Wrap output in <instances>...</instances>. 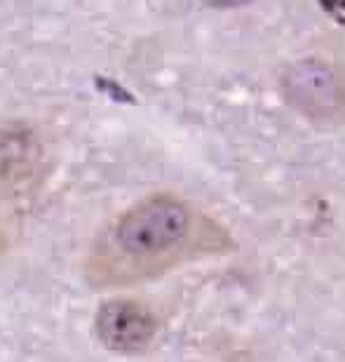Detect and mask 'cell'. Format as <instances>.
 Here are the masks:
<instances>
[{
	"label": "cell",
	"instance_id": "obj_4",
	"mask_svg": "<svg viewBox=\"0 0 345 362\" xmlns=\"http://www.w3.org/2000/svg\"><path fill=\"white\" fill-rule=\"evenodd\" d=\"M40 165V148L28 129H7L0 134V181L26 184Z\"/></svg>",
	"mask_w": 345,
	"mask_h": 362
},
{
	"label": "cell",
	"instance_id": "obj_2",
	"mask_svg": "<svg viewBox=\"0 0 345 362\" xmlns=\"http://www.w3.org/2000/svg\"><path fill=\"white\" fill-rule=\"evenodd\" d=\"M282 92L303 118L334 125L345 122V69L327 59H301L282 74Z\"/></svg>",
	"mask_w": 345,
	"mask_h": 362
},
{
	"label": "cell",
	"instance_id": "obj_5",
	"mask_svg": "<svg viewBox=\"0 0 345 362\" xmlns=\"http://www.w3.org/2000/svg\"><path fill=\"white\" fill-rule=\"evenodd\" d=\"M320 5L336 24L345 26V0H320Z\"/></svg>",
	"mask_w": 345,
	"mask_h": 362
},
{
	"label": "cell",
	"instance_id": "obj_3",
	"mask_svg": "<svg viewBox=\"0 0 345 362\" xmlns=\"http://www.w3.org/2000/svg\"><path fill=\"white\" fill-rule=\"evenodd\" d=\"M97 337L106 349L120 356L143 353L155 339V317L139 301L111 299L97 310Z\"/></svg>",
	"mask_w": 345,
	"mask_h": 362
},
{
	"label": "cell",
	"instance_id": "obj_1",
	"mask_svg": "<svg viewBox=\"0 0 345 362\" xmlns=\"http://www.w3.org/2000/svg\"><path fill=\"white\" fill-rule=\"evenodd\" d=\"M200 216L176 195H148L97 235L87 255L92 285H125L141 275L164 269L190 247L198 235Z\"/></svg>",
	"mask_w": 345,
	"mask_h": 362
},
{
	"label": "cell",
	"instance_id": "obj_6",
	"mask_svg": "<svg viewBox=\"0 0 345 362\" xmlns=\"http://www.w3.org/2000/svg\"><path fill=\"white\" fill-rule=\"evenodd\" d=\"M205 5L214 7V10H235V7H244L249 5L251 0H202Z\"/></svg>",
	"mask_w": 345,
	"mask_h": 362
}]
</instances>
